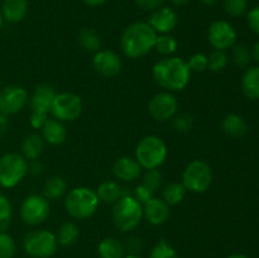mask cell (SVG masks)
I'll return each mask as SVG.
<instances>
[{"label": "cell", "mask_w": 259, "mask_h": 258, "mask_svg": "<svg viewBox=\"0 0 259 258\" xmlns=\"http://www.w3.org/2000/svg\"><path fill=\"white\" fill-rule=\"evenodd\" d=\"M157 33L146 22H136L125 28L120 38V47L129 58H142L154 50Z\"/></svg>", "instance_id": "1"}, {"label": "cell", "mask_w": 259, "mask_h": 258, "mask_svg": "<svg viewBox=\"0 0 259 258\" xmlns=\"http://www.w3.org/2000/svg\"><path fill=\"white\" fill-rule=\"evenodd\" d=\"M191 76L186 61L180 57H167L158 61L153 67L154 81L167 91L184 90Z\"/></svg>", "instance_id": "2"}, {"label": "cell", "mask_w": 259, "mask_h": 258, "mask_svg": "<svg viewBox=\"0 0 259 258\" xmlns=\"http://www.w3.org/2000/svg\"><path fill=\"white\" fill-rule=\"evenodd\" d=\"M143 219V205L134 196L124 194L113 206V220L120 232L136 229Z\"/></svg>", "instance_id": "3"}, {"label": "cell", "mask_w": 259, "mask_h": 258, "mask_svg": "<svg viewBox=\"0 0 259 258\" xmlns=\"http://www.w3.org/2000/svg\"><path fill=\"white\" fill-rule=\"evenodd\" d=\"M100 205L98 194L89 187H75L65 199V207L75 219H88L96 212Z\"/></svg>", "instance_id": "4"}, {"label": "cell", "mask_w": 259, "mask_h": 258, "mask_svg": "<svg viewBox=\"0 0 259 258\" xmlns=\"http://www.w3.org/2000/svg\"><path fill=\"white\" fill-rule=\"evenodd\" d=\"M167 158V146L159 137L147 136L139 141L136 148V159L142 168L156 169Z\"/></svg>", "instance_id": "5"}, {"label": "cell", "mask_w": 259, "mask_h": 258, "mask_svg": "<svg viewBox=\"0 0 259 258\" xmlns=\"http://www.w3.org/2000/svg\"><path fill=\"white\" fill-rule=\"evenodd\" d=\"M58 247L55 233L47 229H37L27 233L23 239V248L30 258H50Z\"/></svg>", "instance_id": "6"}, {"label": "cell", "mask_w": 259, "mask_h": 258, "mask_svg": "<svg viewBox=\"0 0 259 258\" xmlns=\"http://www.w3.org/2000/svg\"><path fill=\"white\" fill-rule=\"evenodd\" d=\"M56 91L48 83H40L34 89L30 98V125L34 129H42L47 119V114L51 111L53 100L56 98Z\"/></svg>", "instance_id": "7"}, {"label": "cell", "mask_w": 259, "mask_h": 258, "mask_svg": "<svg viewBox=\"0 0 259 258\" xmlns=\"http://www.w3.org/2000/svg\"><path fill=\"white\" fill-rule=\"evenodd\" d=\"M28 174V161L23 154L10 152L0 157V186L15 187Z\"/></svg>", "instance_id": "8"}, {"label": "cell", "mask_w": 259, "mask_h": 258, "mask_svg": "<svg viewBox=\"0 0 259 258\" xmlns=\"http://www.w3.org/2000/svg\"><path fill=\"white\" fill-rule=\"evenodd\" d=\"M182 184L189 191L202 194L212 184V171L209 163L201 159L190 162L182 175Z\"/></svg>", "instance_id": "9"}, {"label": "cell", "mask_w": 259, "mask_h": 258, "mask_svg": "<svg viewBox=\"0 0 259 258\" xmlns=\"http://www.w3.org/2000/svg\"><path fill=\"white\" fill-rule=\"evenodd\" d=\"M51 113L60 121H73L82 113V101L73 93L57 94L53 100Z\"/></svg>", "instance_id": "10"}, {"label": "cell", "mask_w": 259, "mask_h": 258, "mask_svg": "<svg viewBox=\"0 0 259 258\" xmlns=\"http://www.w3.org/2000/svg\"><path fill=\"white\" fill-rule=\"evenodd\" d=\"M50 215V201L43 195H29L20 206V218L23 223L35 227L45 222Z\"/></svg>", "instance_id": "11"}, {"label": "cell", "mask_w": 259, "mask_h": 258, "mask_svg": "<svg viewBox=\"0 0 259 258\" xmlns=\"http://www.w3.org/2000/svg\"><path fill=\"white\" fill-rule=\"evenodd\" d=\"M28 103V93L24 88L10 85L0 90V114L13 115L24 109Z\"/></svg>", "instance_id": "12"}, {"label": "cell", "mask_w": 259, "mask_h": 258, "mask_svg": "<svg viewBox=\"0 0 259 258\" xmlns=\"http://www.w3.org/2000/svg\"><path fill=\"white\" fill-rule=\"evenodd\" d=\"M149 114L158 121H167L174 118L179 109V103L174 94L162 91L156 94L149 101Z\"/></svg>", "instance_id": "13"}, {"label": "cell", "mask_w": 259, "mask_h": 258, "mask_svg": "<svg viewBox=\"0 0 259 258\" xmlns=\"http://www.w3.org/2000/svg\"><path fill=\"white\" fill-rule=\"evenodd\" d=\"M207 38L215 50L227 51L235 45L237 32L230 23L225 20H217L209 27Z\"/></svg>", "instance_id": "14"}, {"label": "cell", "mask_w": 259, "mask_h": 258, "mask_svg": "<svg viewBox=\"0 0 259 258\" xmlns=\"http://www.w3.org/2000/svg\"><path fill=\"white\" fill-rule=\"evenodd\" d=\"M94 68L105 77H114L121 71V60L115 52L109 50L98 51L93 58Z\"/></svg>", "instance_id": "15"}, {"label": "cell", "mask_w": 259, "mask_h": 258, "mask_svg": "<svg viewBox=\"0 0 259 258\" xmlns=\"http://www.w3.org/2000/svg\"><path fill=\"white\" fill-rule=\"evenodd\" d=\"M179 17L177 13L169 7H159L158 9L153 10L148 19V24L153 28L156 33H162V34H168L169 32L176 28Z\"/></svg>", "instance_id": "16"}, {"label": "cell", "mask_w": 259, "mask_h": 258, "mask_svg": "<svg viewBox=\"0 0 259 258\" xmlns=\"http://www.w3.org/2000/svg\"><path fill=\"white\" fill-rule=\"evenodd\" d=\"M142 167L136 158L132 157H120L114 162L113 174L118 180L124 182L136 181L141 176Z\"/></svg>", "instance_id": "17"}, {"label": "cell", "mask_w": 259, "mask_h": 258, "mask_svg": "<svg viewBox=\"0 0 259 258\" xmlns=\"http://www.w3.org/2000/svg\"><path fill=\"white\" fill-rule=\"evenodd\" d=\"M169 205L162 199L153 197L143 204V217L153 225H162L169 219Z\"/></svg>", "instance_id": "18"}, {"label": "cell", "mask_w": 259, "mask_h": 258, "mask_svg": "<svg viewBox=\"0 0 259 258\" xmlns=\"http://www.w3.org/2000/svg\"><path fill=\"white\" fill-rule=\"evenodd\" d=\"M28 0H4L2 4V14L9 23H19L27 17Z\"/></svg>", "instance_id": "19"}, {"label": "cell", "mask_w": 259, "mask_h": 258, "mask_svg": "<svg viewBox=\"0 0 259 258\" xmlns=\"http://www.w3.org/2000/svg\"><path fill=\"white\" fill-rule=\"evenodd\" d=\"M67 131L62 121L57 119H48L42 126V138L52 146H60L66 141Z\"/></svg>", "instance_id": "20"}, {"label": "cell", "mask_w": 259, "mask_h": 258, "mask_svg": "<svg viewBox=\"0 0 259 258\" xmlns=\"http://www.w3.org/2000/svg\"><path fill=\"white\" fill-rule=\"evenodd\" d=\"M242 90L250 100H259V66L245 71L242 77Z\"/></svg>", "instance_id": "21"}, {"label": "cell", "mask_w": 259, "mask_h": 258, "mask_svg": "<svg viewBox=\"0 0 259 258\" xmlns=\"http://www.w3.org/2000/svg\"><path fill=\"white\" fill-rule=\"evenodd\" d=\"M222 128L228 136L233 137V138H240V137L245 136L248 131V125L245 120L238 114H228L223 119Z\"/></svg>", "instance_id": "22"}, {"label": "cell", "mask_w": 259, "mask_h": 258, "mask_svg": "<svg viewBox=\"0 0 259 258\" xmlns=\"http://www.w3.org/2000/svg\"><path fill=\"white\" fill-rule=\"evenodd\" d=\"M45 149V141L39 134H29L22 143V154L25 159H37Z\"/></svg>", "instance_id": "23"}, {"label": "cell", "mask_w": 259, "mask_h": 258, "mask_svg": "<svg viewBox=\"0 0 259 258\" xmlns=\"http://www.w3.org/2000/svg\"><path fill=\"white\" fill-rule=\"evenodd\" d=\"M66 190H67L66 180L55 175L46 180L45 185H43V196L47 200H58L66 194Z\"/></svg>", "instance_id": "24"}, {"label": "cell", "mask_w": 259, "mask_h": 258, "mask_svg": "<svg viewBox=\"0 0 259 258\" xmlns=\"http://www.w3.org/2000/svg\"><path fill=\"white\" fill-rule=\"evenodd\" d=\"M98 197L100 201L105 202V204H115L119 199L124 195L123 189L120 185L115 181H105L99 186Z\"/></svg>", "instance_id": "25"}, {"label": "cell", "mask_w": 259, "mask_h": 258, "mask_svg": "<svg viewBox=\"0 0 259 258\" xmlns=\"http://www.w3.org/2000/svg\"><path fill=\"white\" fill-rule=\"evenodd\" d=\"M98 254L100 258H123L124 245L116 238H105L99 243Z\"/></svg>", "instance_id": "26"}, {"label": "cell", "mask_w": 259, "mask_h": 258, "mask_svg": "<svg viewBox=\"0 0 259 258\" xmlns=\"http://www.w3.org/2000/svg\"><path fill=\"white\" fill-rule=\"evenodd\" d=\"M186 187L184 186V184H180V182H171V184L166 185L164 189L162 190V200H163L166 204L171 205H177L185 199L186 196Z\"/></svg>", "instance_id": "27"}, {"label": "cell", "mask_w": 259, "mask_h": 258, "mask_svg": "<svg viewBox=\"0 0 259 258\" xmlns=\"http://www.w3.org/2000/svg\"><path fill=\"white\" fill-rule=\"evenodd\" d=\"M78 235H80V232H78L77 225L75 223L66 222L61 225L56 237H57L58 244H61L62 247H70L73 243H76Z\"/></svg>", "instance_id": "28"}, {"label": "cell", "mask_w": 259, "mask_h": 258, "mask_svg": "<svg viewBox=\"0 0 259 258\" xmlns=\"http://www.w3.org/2000/svg\"><path fill=\"white\" fill-rule=\"evenodd\" d=\"M78 42L81 47L88 52H98L101 46L100 35L93 28H83L78 33Z\"/></svg>", "instance_id": "29"}, {"label": "cell", "mask_w": 259, "mask_h": 258, "mask_svg": "<svg viewBox=\"0 0 259 258\" xmlns=\"http://www.w3.org/2000/svg\"><path fill=\"white\" fill-rule=\"evenodd\" d=\"M177 40L169 34L157 35L154 50L163 56H171L177 51Z\"/></svg>", "instance_id": "30"}, {"label": "cell", "mask_w": 259, "mask_h": 258, "mask_svg": "<svg viewBox=\"0 0 259 258\" xmlns=\"http://www.w3.org/2000/svg\"><path fill=\"white\" fill-rule=\"evenodd\" d=\"M149 258H179V255L166 239H159L152 248Z\"/></svg>", "instance_id": "31"}, {"label": "cell", "mask_w": 259, "mask_h": 258, "mask_svg": "<svg viewBox=\"0 0 259 258\" xmlns=\"http://www.w3.org/2000/svg\"><path fill=\"white\" fill-rule=\"evenodd\" d=\"M12 204L5 195L0 194V232H7L12 222Z\"/></svg>", "instance_id": "32"}, {"label": "cell", "mask_w": 259, "mask_h": 258, "mask_svg": "<svg viewBox=\"0 0 259 258\" xmlns=\"http://www.w3.org/2000/svg\"><path fill=\"white\" fill-rule=\"evenodd\" d=\"M17 252L14 238L7 232H0V258H14Z\"/></svg>", "instance_id": "33"}, {"label": "cell", "mask_w": 259, "mask_h": 258, "mask_svg": "<svg viewBox=\"0 0 259 258\" xmlns=\"http://www.w3.org/2000/svg\"><path fill=\"white\" fill-rule=\"evenodd\" d=\"M232 50V58L233 62L238 66V67L243 68L249 63L250 61V52L245 45H234Z\"/></svg>", "instance_id": "34"}, {"label": "cell", "mask_w": 259, "mask_h": 258, "mask_svg": "<svg viewBox=\"0 0 259 258\" xmlns=\"http://www.w3.org/2000/svg\"><path fill=\"white\" fill-rule=\"evenodd\" d=\"M142 184L151 190L153 194H156L162 186V174L158 169H147V172L143 176V182Z\"/></svg>", "instance_id": "35"}, {"label": "cell", "mask_w": 259, "mask_h": 258, "mask_svg": "<svg viewBox=\"0 0 259 258\" xmlns=\"http://www.w3.org/2000/svg\"><path fill=\"white\" fill-rule=\"evenodd\" d=\"M207 60H209V66H207V68H210L212 72H220V71L224 70L228 65V57L224 53V51L215 50L211 55L207 56Z\"/></svg>", "instance_id": "36"}, {"label": "cell", "mask_w": 259, "mask_h": 258, "mask_svg": "<svg viewBox=\"0 0 259 258\" xmlns=\"http://www.w3.org/2000/svg\"><path fill=\"white\" fill-rule=\"evenodd\" d=\"M172 119H174V120H172V126H174V129L177 132H181V133L191 131V128L194 126V118L187 113L175 115Z\"/></svg>", "instance_id": "37"}, {"label": "cell", "mask_w": 259, "mask_h": 258, "mask_svg": "<svg viewBox=\"0 0 259 258\" xmlns=\"http://www.w3.org/2000/svg\"><path fill=\"white\" fill-rule=\"evenodd\" d=\"M248 0H224V9L232 17H240L245 13Z\"/></svg>", "instance_id": "38"}, {"label": "cell", "mask_w": 259, "mask_h": 258, "mask_svg": "<svg viewBox=\"0 0 259 258\" xmlns=\"http://www.w3.org/2000/svg\"><path fill=\"white\" fill-rule=\"evenodd\" d=\"M187 65H189L190 70L194 71V72H204L209 66V60L204 53H195L190 57Z\"/></svg>", "instance_id": "39"}, {"label": "cell", "mask_w": 259, "mask_h": 258, "mask_svg": "<svg viewBox=\"0 0 259 258\" xmlns=\"http://www.w3.org/2000/svg\"><path fill=\"white\" fill-rule=\"evenodd\" d=\"M134 197L143 205L146 204L147 201H149L151 199H153L154 194L151 190L147 189L143 184H141L136 187V190H134Z\"/></svg>", "instance_id": "40"}, {"label": "cell", "mask_w": 259, "mask_h": 258, "mask_svg": "<svg viewBox=\"0 0 259 258\" xmlns=\"http://www.w3.org/2000/svg\"><path fill=\"white\" fill-rule=\"evenodd\" d=\"M247 22L249 25L250 30L255 34L259 35V5L253 8L247 15Z\"/></svg>", "instance_id": "41"}, {"label": "cell", "mask_w": 259, "mask_h": 258, "mask_svg": "<svg viewBox=\"0 0 259 258\" xmlns=\"http://www.w3.org/2000/svg\"><path fill=\"white\" fill-rule=\"evenodd\" d=\"M134 2H136V4L138 5L139 8H142L143 10H152V12H153V10L162 7L166 0H134Z\"/></svg>", "instance_id": "42"}, {"label": "cell", "mask_w": 259, "mask_h": 258, "mask_svg": "<svg viewBox=\"0 0 259 258\" xmlns=\"http://www.w3.org/2000/svg\"><path fill=\"white\" fill-rule=\"evenodd\" d=\"M45 171V167H43L42 162L37 161V159H33L30 163H28V172L33 176H40Z\"/></svg>", "instance_id": "43"}, {"label": "cell", "mask_w": 259, "mask_h": 258, "mask_svg": "<svg viewBox=\"0 0 259 258\" xmlns=\"http://www.w3.org/2000/svg\"><path fill=\"white\" fill-rule=\"evenodd\" d=\"M126 247H128V250L131 252V254H137L142 249L141 239H138V238H131L128 240V243H126Z\"/></svg>", "instance_id": "44"}, {"label": "cell", "mask_w": 259, "mask_h": 258, "mask_svg": "<svg viewBox=\"0 0 259 258\" xmlns=\"http://www.w3.org/2000/svg\"><path fill=\"white\" fill-rule=\"evenodd\" d=\"M9 131V116L0 114V138L7 136Z\"/></svg>", "instance_id": "45"}, {"label": "cell", "mask_w": 259, "mask_h": 258, "mask_svg": "<svg viewBox=\"0 0 259 258\" xmlns=\"http://www.w3.org/2000/svg\"><path fill=\"white\" fill-rule=\"evenodd\" d=\"M82 2L89 7H100V5L105 4L108 0H82Z\"/></svg>", "instance_id": "46"}, {"label": "cell", "mask_w": 259, "mask_h": 258, "mask_svg": "<svg viewBox=\"0 0 259 258\" xmlns=\"http://www.w3.org/2000/svg\"><path fill=\"white\" fill-rule=\"evenodd\" d=\"M171 2L172 5H175V7H185V5H187L190 3V0H169Z\"/></svg>", "instance_id": "47"}, {"label": "cell", "mask_w": 259, "mask_h": 258, "mask_svg": "<svg viewBox=\"0 0 259 258\" xmlns=\"http://www.w3.org/2000/svg\"><path fill=\"white\" fill-rule=\"evenodd\" d=\"M253 58H254L255 61L259 63V40L257 43L254 45V47H253Z\"/></svg>", "instance_id": "48"}, {"label": "cell", "mask_w": 259, "mask_h": 258, "mask_svg": "<svg viewBox=\"0 0 259 258\" xmlns=\"http://www.w3.org/2000/svg\"><path fill=\"white\" fill-rule=\"evenodd\" d=\"M218 2H219V0H201L202 4H205L206 7H214Z\"/></svg>", "instance_id": "49"}, {"label": "cell", "mask_w": 259, "mask_h": 258, "mask_svg": "<svg viewBox=\"0 0 259 258\" xmlns=\"http://www.w3.org/2000/svg\"><path fill=\"white\" fill-rule=\"evenodd\" d=\"M228 258H248L247 255L245 254H240V253H235V254H232V255H229V257Z\"/></svg>", "instance_id": "50"}, {"label": "cell", "mask_w": 259, "mask_h": 258, "mask_svg": "<svg viewBox=\"0 0 259 258\" xmlns=\"http://www.w3.org/2000/svg\"><path fill=\"white\" fill-rule=\"evenodd\" d=\"M123 258H142V257H139L138 254H128V255H125V257H123Z\"/></svg>", "instance_id": "51"}, {"label": "cell", "mask_w": 259, "mask_h": 258, "mask_svg": "<svg viewBox=\"0 0 259 258\" xmlns=\"http://www.w3.org/2000/svg\"><path fill=\"white\" fill-rule=\"evenodd\" d=\"M3 23H4V18H3L2 12H0V29H2V27H3Z\"/></svg>", "instance_id": "52"}]
</instances>
